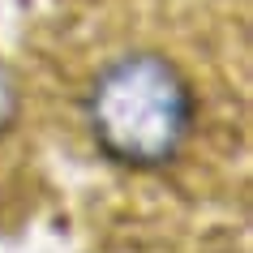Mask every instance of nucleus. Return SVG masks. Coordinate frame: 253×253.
<instances>
[{
	"label": "nucleus",
	"mask_w": 253,
	"mask_h": 253,
	"mask_svg": "<svg viewBox=\"0 0 253 253\" xmlns=\"http://www.w3.org/2000/svg\"><path fill=\"white\" fill-rule=\"evenodd\" d=\"M86 125L112 163L155 172L180 155L193 129V90L168 56L125 52L94 73Z\"/></svg>",
	"instance_id": "1"
},
{
	"label": "nucleus",
	"mask_w": 253,
	"mask_h": 253,
	"mask_svg": "<svg viewBox=\"0 0 253 253\" xmlns=\"http://www.w3.org/2000/svg\"><path fill=\"white\" fill-rule=\"evenodd\" d=\"M17 107H22V94H17V78L9 73V65H0V133H9V129H13Z\"/></svg>",
	"instance_id": "2"
}]
</instances>
